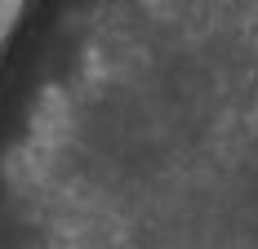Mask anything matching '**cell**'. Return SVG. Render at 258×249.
<instances>
[{
  "label": "cell",
  "mask_w": 258,
  "mask_h": 249,
  "mask_svg": "<svg viewBox=\"0 0 258 249\" xmlns=\"http://www.w3.org/2000/svg\"><path fill=\"white\" fill-rule=\"evenodd\" d=\"M182 249H258V129L209 196Z\"/></svg>",
  "instance_id": "obj_1"
}]
</instances>
